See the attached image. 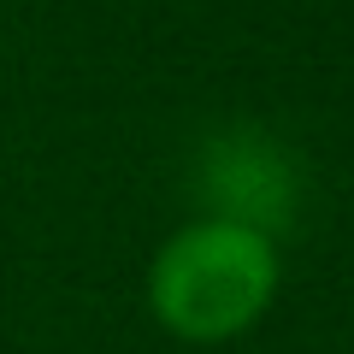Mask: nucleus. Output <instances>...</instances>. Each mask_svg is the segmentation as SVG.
I'll return each mask as SVG.
<instances>
[{
	"mask_svg": "<svg viewBox=\"0 0 354 354\" xmlns=\"http://www.w3.org/2000/svg\"><path fill=\"white\" fill-rule=\"evenodd\" d=\"M283 283V260L266 225L207 213L171 230L148 266V313L177 342H230L254 330Z\"/></svg>",
	"mask_w": 354,
	"mask_h": 354,
	"instance_id": "nucleus-1",
	"label": "nucleus"
},
{
	"mask_svg": "<svg viewBox=\"0 0 354 354\" xmlns=\"http://www.w3.org/2000/svg\"><path fill=\"white\" fill-rule=\"evenodd\" d=\"M0 48H6V36H0Z\"/></svg>",
	"mask_w": 354,
	"mask_h": 354,
	"instance_id": "nucleus-2",
	"label": "nucleus"
}]
</instances>
